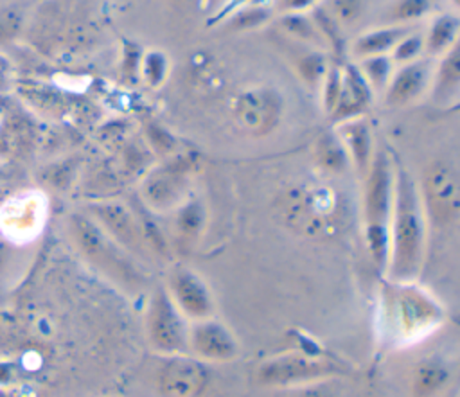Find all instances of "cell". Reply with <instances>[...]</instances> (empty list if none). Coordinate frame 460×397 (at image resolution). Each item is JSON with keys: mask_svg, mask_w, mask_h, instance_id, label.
<instances>
[{"mask_svg": "<svg viewBox=\"0 0 460 397\" xmlns=\"http://www.w3.org/2000/svg\"><path fill=\"white\" fill-rule=\"evenodd\" d=\"M392 174L385 154H377L372 163L365 194V214H367V237L368 246L377 264L388 262V241H390V214H392Z\"/></svg>", "mask_w": 460, "mask_h": 397, "instance_id": "7a4b0ae2", "label": "cell"}, {"mask_svg": "<svg viewBox=\"0 0 460 397\" xmlns=\"http://www.w3.org/2000/svg\"><path fill=\"white\" fill-rule=\"evenodd\" d=\"M426 79V72L422 65H411L406 66L394 81V86L390 90V99L395 102H402L411 99L415 93L420 92Z\"/></svg>", "mask_w": 460, "mask_h": 397, "instance_id": "5bb4252c", "label": "cell"}, {"mask_svg": "<svg viewBox=\"0 0 460 397\" xmlns=\"http://www.w3.org/2000/svg\"><path fill=\"white\" fill-rule=\"evenodd\" d=\"M426 9V2L424 0H406L404 4H401L399 7V16L402 18H411L420 14Z\"/></svg>", "mask_w": 460, "mask_h": 397, "instance_id": "603a6c76", "label": "cell"}, {"mask_svg": "<svg viewBox=\"0 0 460 397\" xmlns=\"http://www.w3.org/2000/svg\"><path fill=\"white\" fill-rule=\"evenodd\" d=\"M390 277L395 282H410L420 269L424 251V212L415 183L406 172H399L392 199Z\"/></svg>", "mask_w": 460, "mask_h": 397, "instance_id": "6da1fadb", "label": "cell"}, {"mask_svg": "<svg viewBox=\"0 0 460 397\" xmlns=\"http://www.w3.org/2000/svg\"><path fill=\"white\" fill-rule=\"evenodd\" d=\"M456 22L451 18H440L429 34V50H442L455 36Z\"/></svg>", "mask_w": 460, "mask_h": 397, "instance_id": "ac0fdd59", "label": "cell"}, {"mask_svg": "<svg viewBox=\"0 0 460 397\" xmlns=\"http://www.w3.org/2000/svg\"><path fill=\"white\" fill-rule=\"evenodd\" d=\"M397 38V32L395 31H381V32H374V34H368L365 36L359 43H358V50L365 52V54H376V52H381L385 49H388Z\"/></svg>", "mask_w": 460, "mask_h": 397, "instance_id": "44dd1931", "label": "cell"}, {"mask_svg": "<svg viewBox=\"0 0 460 397\" xmlns=\"http://www.w3.org/2000/svg\"><path fill=\"white\" fill-rule=\"evenodd\" d=\"M336 199L327 189L295 192L288 199V217L295 226L307 232L325 230V223L334 212Z\"/></svg>", "mask_w": 460, "mask_h": 397, "instance_id": "30bf717a", "label": "cell"}, {"mask_svg": "<svg viewBox=\"0 0 460 397\" xmlns=\"http://www.w3.org/2000/svg\"><path fill=\"white\" fill-rule=\"evenodd\" d=\"M187 178L178 167H162L147 176L142 192L146 201L156 210H167L174 207L185 192Z\"/></svg>", "mask_w": 460, "mask_h": 397, "instance_id": "7c38bea8", "label": "cell"}, {"mask_svg": "<svg viewBox=\"0 0 460 397\" xmlns=\"http://www.w3.org/2000/svg\"><path fill=\"white\" fill-rule=\"evenodd\" d=\"M208 383L205 361L189 356H165L156 375V392L160 397H199Z\"/></svg>", "mask_w": 460, "mask_h": 397, "instance_id": "52a82bcc", "label": "cell"}, {"mask_svg": "<svg viewBox=\"0 0 460 397\" xmlns=\"http://www.w3.org/2000/svg\"><path fill=\"white\" fill-rule=\"evenodd\" d=\"M345 144L349 146L356 165L365 171L370 163V137L363 124L347 126L345 131Z\"/></svg>", "mask_w": 460, "mask_h": 397, "instance_id": "2e32d148", "label": "cell"}, {"mask_svg": "<svg viewBox=\"0 0 460 397\" xmlns=\"http://www.w3.org/2000/svg\"><path fill=\"white\" fill-rule=\"evenodd\" d=\"M325 381L327 379L289 386V388H279L277 397H336L334 390Z\"/></svg>", "mask_w": 460, "mask_h": 397, "instance_id": "e0dca14e", "label": "cell"}, {"mask_svg": "<svg viewBox=\"0 0 460 397\" xmlns=\"http://www.w3.org/2000/svg\"><path fill=\"white\" fill-rule=\"evenodd\" d=\"M320 160L329 169H340L345 163V147L336 138H325L320 146Z\"/></svg>", "mask_w": 460, "mask_h": 397, "instance_id": "ffe728a7", "label": "cell"}, {"mask_svg": "<svg viewBox=\"0 0 460 397\" xmlns=\"http://www.w3.org/2000/svg\"><path fill=\"white\" fill-rule=\"evenodd\" d=\"M99 214L119 239H122L126 244L137 243V228L131 221V216L122 207L108 205L99 208Z\"/></svg>", "mask_w": 460, "mask_h": 397, "instance_id": "9a60e30c", "label": "cell"}, {"mask_svg": "<svg viewBox=\"0 0 460 397\" xmlns=\"http://www.w3.org/2000/svg\"><path fill=\"white\" fill-rule=\"evenodd\" d=\"M419 40H410V41H404L402 45H401V49H399V57H410V56H413L415 52H417V49H419V43H417Z\"/></svg>", "mask_w": 460, "mask_h": 397, "instance_id": "d4e9b609", "label": "cell"}, {"mask_svg": "<svg viewBox=\"0 0 460 397\" xmlns=\"http://www.w3.org/2000/svg\"><path fill=\"white\" fill-rule=\"evenodd\" d=\"M203 210L199 207V203H190L187 205L180 216H178V230L183 237H190L198 232V228L201 226V216Z\"/></svg>", "mask_w": 460, "mask_h": 397, "instance_id": "d6986e66", "label": "cell"}, {"mask_svg": "<svg viewBox=\"0 0 460 397\" xmlns=\"http://www.w3.org/2000/svg\"><path fill=\"white\" fill-rule=\"evenodd\" d=\"M187 350L201 361H230L239 354V343L232 331L219 320L205 318L189 327Z\"/></svg>", "mask_w": 460, "mask_h": 397, "instance_id": "ba28073f", "label": "cell"}, {"mask_svg": "<svg viewBox=\"0 0 460 397\" xmlns=\"http://www.w3.org/2000/svg\"><path fill=\"white\" fill-rule=\"evenodd\" d=\"M169 296L172 298L178 311L192 320H205L214 316V300L207 284L190 269H178L171 275Z\"/></svg>", "mask_w": 460, "mask_h": 397, "instance_id": "9c48e42d", "label": "cell"}, {"mask_svg": "<svg viewBox=\"0 0 460 397\" xmlns=\"http://www.w3.org/2000/svg\"><path fill=\"white\" fill-rule=\"evenodd\" d=\"M422 198L431 219L444 226L458 217V174L447 162L431 163L422 178Z\"/></svg>", "mask_w": 460, "mask_h": 397, "instance_id": "8992f818", "label": "cell"}, {"mask_svg": "<svg viewBox=\"0 0 460 397\" xmlns=\"http://www.w3.org/2000/svg\"><path fill=\"white\" fill-rule=\"evenodd\" d=\"M367 70L368 74L372 75L374 81H383L386 77V70H388V63L381 57H376V59H370L367 63Z\"/></svg>", "mask_w": 460, "mask_h": 397, "instance_id": "cb8c5ba5", "label": "cell"}, {"mask_svg": "<svg viewBox=\"0 0 460 397\" xmlns=\"http://www.w3.org/2000/svg\"><path fill=\"white\" fill-rule=\"evenodd\" d=\"M399 286L388 296V320H392L394 331L401 338H415L429 331L440 320L442 311L433 298L410 287L408 282H399Z\"/></svg>", "mask_w": 460, "mask_h": 397, "instance_id": "5b68a950", "label": "cell"}, {"mask_svg": "<svg viewBox=\"0 0 460 397\" xmlns=\"http://www.w3.org/2000/svg\"><path fill=\"white\" fill-rule=\"evenodd\" d=\"M449 383V370L440 361L420 363L410 381V390L413 397H435Z\"/></svg>", "mask_w": 460, "mask_h": 397, "instance_id": "4fadbf2b", "label": "cell"}, {"mask_svg": "<svg viewBox=\"0 0 460 397\" xmlns=\"http://www.w3.org/2000/svg\"><path fill=\"white\" fill-rule=\"evenodd\" d=\"M146 332L151 347L162 356L187 354V318L178 311L167 287H158L146 311Z\"/></svg>", "mask_w": 460, "mask_h": 397, "instance_id": "277c9868", "label": "cell"}, {"mask_svg": "<svg viewBox=\"0 0 460 397\" xmlns=\"http://www.w3.org/2000/svg\"><path fill=\"white\" fill-rule=\"evenodd\" d=\"M340 370L334 361L323 356L293 350L262 361L255 370V379L262 386L279 390L329 379Z\"/></svg>", "mask_w": 460, "mask_h": 397, "instance_id": "3957f363", "label": "cell"}, {"mask_svg": "<svg viewBox=\"0 0 460 397\" xmlns=\"http://www.w3.org/2000/svg\"><path fill=\"white\" fill-rule=\"evenodd\" d=\"M239 124L255 135L270 131L279 117V99L266 90H252L243 93L235 104Z\"/></svg>", "mask_w": 460, "mask_h": 397, "instance_id": "8fae6325", "label": "cell"}, {"mask_svg": "<svg viewBox=\"0 0 460 397\" xmlns=\"http://www.w3.org/2000/svg\"><path fill=\"white\" fill-rule=\"evenodd\" d=\"M334 11L341 20L349 22L358 14L359 0H334Z\"/></svg>", "mask_w": 460, "mask_h": 397, "instance_id": "7402d4cb", "label": "cell"}, {"mask_svg": "<svg viewBox=\"0 0 460 397\" xmlns=\"http://www.w3.org/2000/svg\"><path fill=\"white\" fill-rule=\"evenodd\" d=\"M291 7H304L305 4H309L311 0H286Z\"/></svg>", "mask_w": 460, "mask_h": 397, "instance_id": "484cf974", "label": "cell"}]
</instances>
